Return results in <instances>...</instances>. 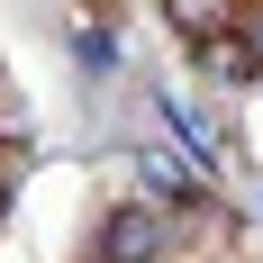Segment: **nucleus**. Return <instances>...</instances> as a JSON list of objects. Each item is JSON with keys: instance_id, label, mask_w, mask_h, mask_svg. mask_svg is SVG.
<instances>
[{"instance_id": "obj_5", "label": "nucleus", "mask_w": 263, "mask_h": 263, "mask_svg": "<svg viewBox=\"0 0 263 263\" xmlns=\"http://www.w3.org/2000/svg\"><path fill=\"white\" fill-rule=\"evenodd\" d=\"M236 36H245V54H254V73H263V9H254V18H236Z\"/></svg>"}, {"instance_id": "obj_3", "label": "nucleus", "mask_w": 263, "mask_h": 263, "mask_svg": "<svg viewBox=\"0 0 263 263\" xmlns=\"http://www.w3.org/2000/svg\"><path fill=\"white\" fill-rule=\"evenodd\" d=\"M200 64H209L218 82H254V54H245V36H218V46H200Z\"/></svg>"}, {"instance_id": "obj_1", "label": "nucleus", "mask_w": 263, "mask_h": 263, "mask_svg": "<svg viewBox=\"0 0 263 263\" xmlns=\"http://www.w3.org/2000/svg\"><path fill=\"white\" fill-rule=\"evenodd\" d=\"M163 209H145V200H127V209H109V227H100V263H155L163 254Z\"/></svg>"}, {"instance_id": "obj_2", "label": "nucleus", "mask_w": 263, "mask_h": 263, "mask_svg": "<svg viewBox=\"0 0 263 263\" xmlns=\"http://www.w3.org/2000/svg\"><path fill=\"white\" fill-rule=\"evenodd\" d=\"M163 18L191 46H218V36H236V0H163Z\"/></svg>"}, {"instance_id": "obj_4", "label": "nucleus", "mask_w": 263, "mask_h": 263, "mask_svg": "<svg viewBox=\"0 0 263 263\" xmlns=\"http://www.w3.org/2000/svg\"><path fill=\"white\" fill-rule=\"evenodd\" d=\"M145 182L155 191H191V155H145Z\"/></svg>"}]
</instances>
